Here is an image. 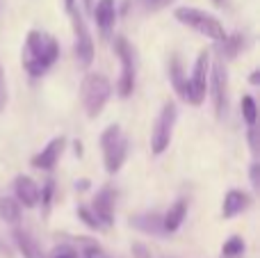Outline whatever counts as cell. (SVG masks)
Masks as SVG:
<instances>
[{
    "instance_id": "14",
    "label": "cell",
    "mask_w": 260,
    "mask_h": 258,
    "mask_svg": "<svg viewBox=\"0 0 260 258\" xmlns=\"http://www.w3.org/2000/svg\"><path fill=\"white\" fill-rule=\"evenodd\" d=\"M251 199L244 190H229L224 197V204H221V217L224 219H233L235 215L244 213L249 208Z\"/></svg>"
},
{
    "instance_id": "19",
    "label": "cell",
    "mask_w": 260,
    "mask_h": 258,
    "mask_svg": "<svg viewBox=\"0 0 260 258\" xmlns=\"http://www.w3.org/2000/svg\"><path fill=\"white\" fill-rule=\"evenodd\" d=\"M169 78H171V85H174V89L178 91V96L183 101H187V80H185V76H183V67H180V59L178 57L171 59Z\"/></svg>"
},
{
    "instance_id": "15",
    "label": "cell",
    "mask_w": 260,
    "mask_h": 258,
    "mask_svg": "<svg viewBox=\"0 0 260 258\" xmlns=\"http://www.w3.org/2000/svg\"><path fill=\"white\" fill-rule=\"evenodd\" d=\"M185 215H187V201L178 199L169 206V210L162 217V231L165 233H176L180 229V224L185 222Z\"/></svg>"
},
{
    "instance_id": "28",
    "label": "cell",
    "mask_w": 260,
    "mask_h": 258,
    "mask_svg": "<svg viewBox=\"0 0 260 258\" xmlns=\"http://www.w3.org/2000/svg\"><path fill=\"white\" fill-rule=\"evenodd\" d=\"M133 258H153V254H151V249H148L144 242H133Z\"/></svg>"
},
{
    "instance_id": "23",
    "label": "cell",
    "mask_w": 260,
    "mask_h": 258,
    "mask_svg": "<svg viewBox=\"0 0 260 258\" xmlns=\"http://www.w3.org/2000/svg\"><path fill=\"white\" fill-rule=\"evenodd\" d=\"M82 256L85 258H110L101 249L99 242H94V240H82Z\"/></svg>"
},
{
    "instance_id": "29",
    "label": "cell",
    "mask_w": 260,
    "mask_h": 258,
    "mask_svg": "<svg viewBox=\"0 0 260 258\" xmlns=\"http://www.w3.org/2000/svg\"><path fill=\"white\" fill-rule=\"evenodd\" d=\"M50 258H78V254L71 249V247H59V249L53 251V256Z\"/></svg>"
},
{
    "instance_id": "2",
    "label": "cell",
    "mask_w": 260,
    "mask_h": 258,
    "mask_svg": "<svg viewBox=\"0 0 260 258\" xmlns=\"http://www.w3.org/2000/svg\"><path fill=\"white\" fill-rule=\"evenodd\" d=\"M112 96V82L99 71H89L85 78H82L80 85V101L82 108H85L87 117L96 119L101 112H103L105 103Z\"/></svg>"
},
{
    "instance_id": "17",
    "label": "cell",
    "mask_w": 260,
    "mask_h": 258,
    "mask_svg": "<svg viewBox=\"0 0 260 258\" xmlns=\"http://www.w3.org/2000/svg\"><path fill=\"white\" fill-rule=\"evenodd\" d=\"M130 227L139 229L144 233H165L162 231V217L157 213H144V215H135L130 217Z\"/></svg>"
},
{
    "instance_id": "24",
    "label": "cell",
    "mask_w": 260,
    "mask_h": 258,
    "mask_svg": "<svg viewBox=\"0 0 260 258\" xmlns=\"http://www.w3.org/2000/svg\"><path fill=\"white\" fill-rule=\"evenodd\" d=\"M78 217H80V219H82V224H87L89 229H96V231H103V229H101V224L96 222L94 213H91V210L87 208V206H80V208H78Z\"/></svg>"
},
{
    "instance_id": "9",
    "label": "cell",
    "mask_w": 260,
    "mask_h": 258,
    "mask_svg": "<svg viewBox=\"0 0 260 258\" xmlns=\"http://www.w3.org/2000/svg\"><path fill=\"white\" fill-rule=\"evenodd\" d=\"M208 89H210V96H212L215 114L221 119L226 114V110H229V71H226L224 62H212L210 64Z\"/></svg>"
},
{
    "instance_id": "30",
    "label": "cell",
    "mask_w": 260,
    "mask_h": 258,
    "mask_svg": "<svg viewBox=\"0 0 260 258\" xmlns=\"http://www.w3.org/2000/svg\"><path fill=\"white\" fill-rule=\"evenodd\" d=\"M249 146H251V151H253V153H258V128L256 126H251V128H249Z\"/></svg>"
},
{
    "instance_id": "21",
    "label": "cell",
    "mask_w": 260,
    "mask_h": 258,
    "mask_svg": "<svg viewBox=\"0 0 260 258\" xmlns=\"http://www.w3.org/2000/svg\"><path fill=\"white\" fill-rule=\"evenodd\" d=\"M244 254V240L240 236H231L221 247V256L224 258H238Z\"/></svg>"
},
{
    "instance_id": "26",
    "label": "cell",
    "mask_w": 260,
    "mask_h": 258,
    "mask_svg": "<svg viewBox=\"0 0 260 258\" xmlns=\"http://www.w3.org/2000/svg\"><path fill=\"white\" fill-rule=\"evenodd\" d=\"M142 3V7L146 9V12H157V9L167 7V5H171L174 0H139Z\"/></svg>"
},
{
    "instance_id": "33",
    "label": "cell",
    "mask_w": 260,
    "mask_h": 258,
    "mask_svg": "<svg viewBox=\"0 0 260 258\" xmlns=\"http://www.w3.org/2000/svg\"><path fill=\"white\" fill-rule=\"evenodd\" d=\"M64 7H67V12H73L76 9V0H64Z\"/></svg>"
},
{
    "instance_id": "1",
    "label": "cell",
    "mask_w": 260,
    "mask_h": 258,
    "mask_svg": "<svg viewBox=\"0 0 260 258\" xmlns=\"http://www.w3.org/2000/svg\"><path fill=\"white\" fill-rule=\"evenodd\" d=\"M59 57V44L50 35L39 30H30L25 37V46H23L21 62L23 69L30 73L32 78H41Z\"/></svg>"
},
{
    "instance_id": "11",
    "label": "cell",
    "mask_w": 260,
    "mask_h": 258,
    "mask_svg": "<svg viewBox=\"0 0 260 258\" xmlns=\"http://www.w3.org/2000/svg\"><path fill=\"white\" fill-rule=\"evenodd\" d=\"M64 146H67V140H64L62 135H59V137H53V140H50L48 144H46L44 149L39 151V153L32 155V167L44 169V172H50V169L57 165L59 155L64 153Z\"/></svg>"
},
{
    "instance_id": "18",
    "label": "cell",
    "mask_w": 260,
    "mask_h": 258,
    "mask_svg": "<svg viewBox=\"0 0 260 258\" xmlns=\"http://www.w3.org/2000/svg\"><path fill=\"white\" fill-rule=\"evenodd\" d=\"M242 48H244V35H240V32L226 35L224 41H219V53H221V57H226V59H233Z\"/></svg>"
},
{
    "instance_id": "32",
    "label": "cell",
    "mask_w": 260,
    "mask_h": 258,
    "mask_svg": "<svg viewBox=\"0 0 260 258\" xmlns=\"http://www.w3.org/2000/svg\"><path fill=\"white\" fill-rule=\"evenodd\" d=\"M249 82H251V85H258L260 82V71H253L251 78H249Z\"/></svg>"
},
{
    "instance_id": "35",
    "label": "cell",
    "mask_w": 260,
    "mask_h": 258,
    "mask_svg": "<svg viewBox=\"0 0 260 258\" xmlns=\"http://www.w3.org/2000/svg\"><path fill=\"white\" fill-rule=\"evenodd\" d=\"M212 3H215V5H221V0H212Z\"/></svg>"
},
{
    "instance_id": "3",
    "label": "cell",
    "mask_w": 260,
    "mask_h": 258,
    "mask_svg": "<svg viewBox=\"0 0 260 258\" xmlns=\"http://www.w3.org/2000/svg\"><path fill=\"white\" fill-rule=\"evenodd\" d=\"M174 18L183 25L192 27L194 32H199L201 37H208L212 41H224L226 37V30L224 25L219 23V18L212 16V14L203 12V9H197V7H176L174 9Z\"/></svg>"
},
{
    "instance_id": "4",
    "label": "cell",
    "mask_w": 260,
    "mask_h": 258,
    "mask_svg": "<svg viewBox=\"0 0 260 258\" xmlns=\"http://www.w3.org/2000/svg\"><path fill=\"white\" fill-rule=\"evenodd\" d=\"M101 151H103L105 172L117 174L128 158V137L121 131V126L114 123V126H108L101 133Z\"/></svg>"
},
{
    "instance_id": "8",
    "label": "cell",
    "mask_w": 260,
    "mask_h": 258,
    "mask_svg": "<svg viewBox=\"0 0 260 258\" xmlns=\"http://www.w3.org/2000/svg\"><path fill=\"white\" fill-rule=\"evenodd\" d=\"M71 16V25H73V35H76V44H73V53H76V59L82 69H89L91 62H94V39L89 35V27H87L85 18L78 9L69 12Z\"/></svg>"
},
{
    "instance_id": "10",
    "label": "cell",
    "mask_w": 260,
    "mask_h": 258,
    "mask_svg": "<svg viewBox=\"0 0 260 258\" xmlns=\"http://www.w3.org/2000/svg\"><path fill=\"white\" fill-rule=\"evenodd\" d=\"M114 204H117V192L112 187H103L91 201V213H94L96 222L101 229H110L114 224Z\"/></svg>"
},
{
    "instance_id": "13",
    "label": "cell",
    "mask_w": 260,
    "mask_h": 258,
    "mask_svg": "<svg viewBox=\"0 0 260 258\" xmlns=\"http://www.w3.org/2000/svg\"><path fill=\"white\" fill-rule=\"evenodd\" d=\"M39 190L41 187L30 176L21 174V176L14 178V195H16L18 206H23V208H35L39 204Z\"/></svg>"
},
{
    "instance_id": "22",
    "label": "cell",
    "mask_w": 260,
    "mask_h": 258,
    "mask_svg": "<svg viewBox=\"0 0 260 258\" xmlns=\"http://www.w3.org/2000/svg\"><path fill=\"white\" fill-rule=\"evenodd\" d=\"M242 117L247 121V126H256V119H258V105L253 101V96H242Z\"/></svg>"
},
{
    "instance_id": "34",
    "label": "cell",
    "mask_w": 260,
    "mask_h": 258,
    "mask_svg": "<svg viewBox=\"0 0 260 258\" xmlns=\"http://www.w3.org/2000/svg\"><path fill=\"white\" fill-rule=\"evenodd\" d=\"M82 5H85L87 12H91V7H94V0H82Z\"/></svg>"
},
{
    "instance_id": "16",
    "label": "cell",
    "mask_w": 260,
    "mask_h": 258,
    "mask_svg": "<svg viewBox=\"0 0 260 258\" xmlns=\"http://www.w3.org/2000/svg\"><path fill=\"white\" fill-rule=\"evenodd\" d=\"M14 242H16V247H18V251H21L23 258H46L44 251H41V247L37 245V240L27 231H23V229H16V231H14Z\"/></svg>"
},
{
    "instance_id": "12",
    "label": "cell",
    "mask_w": 260,
    "mask_h": 258,
    "mask_svg": "<svg viewBox=\"0 0 260 258\" xmlns=\"http://www.w3.org/2000/svg\"><path fill=\"white\" fill-rule=\"evenodd\" d=\"M96 18V25H99L103 39H108L114 30V23H117V3L114 0H99L96 7H91Z\"/></svg>"
},
{
    "instance_id": "5",
    "label": "cell",
    "mask_w": 260,
    "mask_h": 258,
    "mask_svg": "<svg viewBox=\"0 0 260 258\" xmlns=\"http://www.w3.org/2000/svg\"><path fill=\"white\" fill-rule=\"evenodd\" d=\"M176 119H178V108H176L174 101H167L162 105L160 114H157L155 123H153V131H151V153L153 155H162L169 149Z\"/></svg>"
},
{
    "instance_id": "20",
    "label": "cell",
    "mask_w": 260,
    "mask_h": 258,
    "mask_svg": "<svg viewBox=\"0 0 260 258\" xmlns=\"http://www.w3.org/2000/svg\"><path fill=\"white\" fill-rule=\"evenodd\" d=\"M0 219H5L7 224H16L21 219V206L12 197H3L0 199Z\"/></svg>"
},
{
    "instance_id": "31",
    "label": "cell",
    "mask_w": 260,
    "mask_h": 258,
    "mask_svg": "<svg viewBox=\"0 0 260 258\" xmlns=\"http://www.w3.org/2000/svg\"><path fill=\"white\" fill-rule=\"evenodd\" d=\"M258 169H260V165H258V163H253V165H251V172H249V176H251V185L256 187V190L260 187V176H258Z\"/></svg>"
},
{
    "instance_id": "7",
    "label": "cell",
    "mask_w": 260,
    "mask_h": 258,
    "mask_svg": "<svg viewBox=\"0 0 260 258\" xmlns=\"http://www.w3.org/2000/svg\"><path fill=\"white\" fill-rule=\"evenodd\" d=\"M114 53L121 62V78H119L117 91L121 99H128L135 91V50L126 37H114Z\"/></svg>"
},
{
    "instance_id": "27",
    "label": "cell",
    "mask_w": 260,
    "mask_h": 258,
    "mask_svg": "<svg viewBox=\"0 0 260 258\" xmlns=\"http://www.w3.org/2000/svg\"><path fill=\"white\" fill-rule=\"evenodd\" d=\"M7 108V80H5V71L0 64V112Z\"/></svg>"
},
{
    "instance_id": "25",
    "label": "cell",
    "mask_w": 260,
    "mask_h": 258,
    "mask_svg": "<svg viewBox=\"0 0 260 258\" xmlns=\"http://www.w3.org/2000/svg\"><path fill=\"white\" fill-rule=\"evenodd\" d=\"M53 190H55L53 181H46L44 190H39V201H41V206H44L46 213L50 210V201H53Z\"/></svg>"
},
{
    "instance_id": "6",
    "label": "cell",
    "mask_w": 260,
    "mask_h": 258,
    "mask_svg": "<svg viewBox=\"0 0 260 258\" xmlns=\"http://www.w3.org/2000/svg\"><path fill=\"white\" fill-rule=\"evenodd\" d=\"M210 64L212 55L210 50H201L192 67V76L187 80V103L201 105L208 94V78H210Z\"/></svg>"
}]
</instances>
